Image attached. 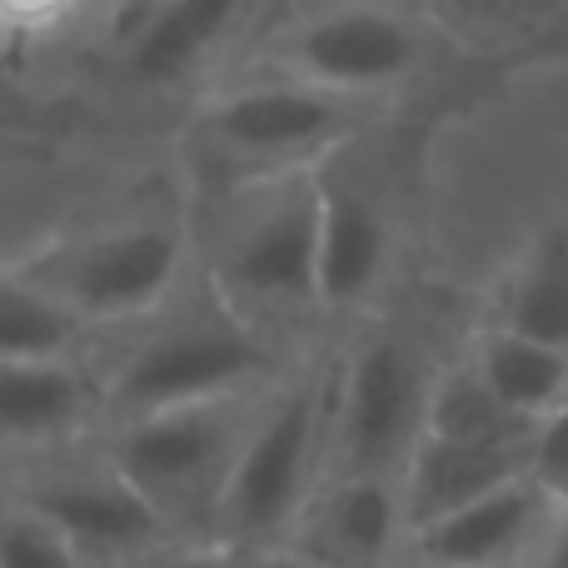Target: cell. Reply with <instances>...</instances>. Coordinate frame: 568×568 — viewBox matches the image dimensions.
Masks as SVG:
<instances>
[{
    "instance_id": "obj_14",
    "label": "cell",
    "mask_w": 568,
    "mask_h": 568,
    "mask_svg": "<svg viewBox=\"0 0 568 568\" xmlns=\"http://www.w3.org/2000/svg\"><path fill=\"white\" fill-rule=\"evenodd\" d=\"M519 479H529V454H489V449H469V444L419 434L414 454L399 469L404 529L414 539V534L434 529L449 514L469 509V504L489 499V494L509 489Z\"/></svg>"
},
{
    "instance_id": "obj_21",
    "label": "cell",
    "mask_w": 568,
    "mask_h": 568,
    "mask_svg": "<svg viewBox=\"0 0 568 568\" xmlns=\"http://www.w3.org/2000/svg\"><path fill=\"white\" fill-rule=\"evenodd\" d=\"M529 479L539 484L549 499H568V399L539 429V444H534V459H529Z\"/></svg>"
},
{
    "instance_id": "obj_4",
    "label": "cell",
    "mask_w": 568,
    "mask_h": 568,
    "mask_svg": "<svg viewBox=\"0 0 568 568\" xmlns=\"http://www.w3.org/2000/svg\"><path fill=\"white\" fill-rule=\"evenodd\" d=\"M334 359L304 349L260 399L255 424L235 454L210 539L230 554L284 549L329 479Z\"/></svg>"
},
{
    "instance_id": "obj_16",
    "label": "cell",
    "mask_w": 568,
    "mask_h": 568,
    "mask_svg": "<svg viewBox=\"0 0 568 568\" xmlns=\"http://www.w3.org/2000/svg\"><path fill=\"white\" fill-rule=\"evenodd\" d=\"M0 359H95V334L0 255Z\"/></svg>"
},
{
    "instance_id": "obj_10",
    "label": "cell",
    "mask_w": 568,
    "mask_h": 568,
    "mask_svg": "<svg viewBox=\"0 0 568 568\" xmlns=\"http://www.w3.org/2000/svg\"><path fill=\"white\" fill-rule=\"evenodd\" d=\"M0 494L36 509L45 524H55L85 568H120L135 554L155 549L160 539H180L160 524V514L130 489V479L90 444L45 454V459L0 469Z\"/></svg>"
},
{
    "instance_id": "obj_12",
    "label": "cell",
    "mask_w": 568,
    "mask_h": 568,
    "mask_svg": "<svg viewBox=\"0 0 568 568\" xmlns=\"http://www.w3.org/2000/svg\"><path fill=\"white\" fill-rule=\"evenodd\" d=\"M389 210L349 170V145L320 165V314L364 310L389 270Z\"/></svg>"
},
{
    "instance_id": "obj_23",
    "label": "cell",
    "mask_w": 568,
    "mask_h": 568,
    "mask_svg": "<svg viewBox=\"0 0 568 568\" xmlns=\"http://www.w3.org/2000/svg\"><path fill=\"white\" fill-rule=\"evenodd\" d=\"M230 568H320L300 549H260V554H230Z\"/></svg>"
},
{
    "instance_id": "obj_24",
    "label": "cell",
    "mask_w": 568,
    "mask_h": 568,
    "mask_svg": "<svg viewBox=\"0 0 568 568\" xmlns=\"http://www.w3.org/2000/svg\"><path fill=\"white\" fill-rule=\"evenodd\" d=\"M544 568H568V514H564L559 529H554V539H549V559H544Z\"/></svg>"
},
{
    "instance_id": "obj_15",
    "label": "cell",
    "mask_w": 568,
    "mask_h": 568,
    "mask_svg": "<svg viewBox=\"0 0 568 568\" xmlns=\"http://www.w3.org/2000/svg\"><path fill=\"white\" fill-rule=\"evenodd\" d=\"M544 499L549 494L539 484L519 479L509 489L489 494V499L469 504V509L449 514L434 529L414 534L404 554H409L414 568H504L534 534Z\"/></svg>"
},
{
    "instance_id": "obj_1",
    "label": "cell",
    "mask_w": 568,
    "mask_h": 568,
    "mask_svg": "<svg viewBox=\"0 0 568 568\" xmlns=\"http://www.w3.org/2000/svg\"><path fill=\"white\" fill-rule=\"evenodd\" d=\"M10 260L45 284L95 334V344L155 320L200 275L185 170L175 160V175L150 195H135L125 205L110 200L100 210L36 230Z\"/></svg>"
},
{
    "instance_id": "obj_6",
    "label": "cell",
    "mask_w": 568,
    "mask_h": 568,
    "mask_svg": "<svg viewBox=\"0 0 568 568\" xmlns=\"http://www.w3.org/2000/svg\"><path fill=\"white\" fill-rule=\"evenodd\" d=\"M270 6L250 0H125L90 6L80 70L130 105H175L185 115L250 50Z\"/></svg>"
},
{
    "instance_id": "obj_11",
    "label": "cell",
    "mask_w": 568,
    "mask_h": 568,
    "mask_svg": "<svg viewBox=\"0 0 568 568\" xmlns=\"http://www.w3.org/2000/svg\"><path fill=\"white\" fill-rule=\"evenodd\" d=\"M100 434L95 359H0V469Z\"/></svg>"
},
{
    "instance_id": "obj_7",
    "label": "cell",
    "mask_w": 568,
    "mask_h": 568,
    "mask_svg": "<svg viewBox=\"0 0 568 568\" xmlns=\"http://www.w3.org/2000/svg\"><path fill=\"white\" fill-rule=\"evenodd\" d=\"M265 394H270V384L255 394H240V399L185 404V409L105 424L95 434V449L125 474L130 489L160 514V524L170 534H180V539H210L220 494H225L235 454L245 444Z\"/></svg>"
},
{
    "instance_id": "obj_18",
    "label": "cell",
    "mask_w": 568,
    "mask_h": 568,
    "mask_svg": "<svg viewBox=\"0 0 568 568\" xmlns=\"http://www.w3.org/2000/svg\"><path fill=\"white\" fill-rule=\"evenodd\" d=\"M474 374L524 419L549 424L568 399V354L549 344L519 339L509 329H489L474 354Z\"/></svg>"
},
{
    "instance_id": "obj_9",
    "label": "cell",
    "mask_w": 568,
    "mask_h": 568,
    "mask_svg": "<svg viewBox=\"0 0 568 568\" xmlns=\"http://www.w3.org/2000/svg\"><path fill=\"white\" fill-rule=\"evenodd\" d=\"M434 379L409 339L374 329L334 359L329 474H389L399 479L429 419Z\"/></svg>"
},
{
    "instance_id": "obj_20",
    "label": "cell",
    "mask_w": 568,
    "mask_h": 568,
    "mask_svg": "<svg viewBox=\"0 0 568 568\" xmlns=\"http://www.w3.org/2000/svg\"><path fill=\"white\" fill-rule=\"evenodd\" d=\"M0 568H85V559L55 524L0 494Z\"/></svg>"
},
{
    "instance_id": "obj_2",
    "label": "cell",
    "mask_w": 568,
    "mask_h": 568,
    "mask_svg": "<svg viewBox=\"0 0 568 568\" xmlns=\"http://www.w3.org/2000/svg\"><path fill=\"white\" fill-rule=\"evenodd\" d=\"M200 280L284 349L320 320V165L190 185Z\"/></svg>"
},
{
    "instance_id": "obj_19",
    "label": "cell",
    "mask_w": 568,
    "mask_h": 568,
    "mask_svg": "<svg viewBox=\"0 0 568 568\" xmlns=\"http://www.w3.org/2000/svg\"><path fill=\"white\" fill-rule=\"evenodd\" d=\"M499 329L568 354V225L544 230L504 294Z\"/></svg>"
},
{
    "instance_id": "obj_22",
    "label": "cell",
    "mask_w": 568,
    "mask_h": 568,
    "mask_svg": "<svg viewBox=\"0 0 568 568\" xmlns=\"http://www.w3.org/2000/svg\"><path fill=\"white\" fill-rule=\"evenodd\" d=\"M120 568H230V549H220L215 539H160Z\"/></svg>"
},
{
    "instance_id": "obj_25",
    "label": "cell",
    "mask_w": 568,
    "mask_h": 568,
    "mask_svg": "<svg viewBox=\"0 0 568 568\" xmlns=\"http://www.w3.org/2000/svg\"><path fill=\"white\" fill-rule=\"evenodd\" d=\"M10 95H16V80H10L6 70H0V130L10 125Z\"/></svg>"
},
{
    "instance_id": "obj_5",
    "label": "cell",
    "mask_w": 568,
    "mask_h": 568,
    "mask_svg": "<svg viewBox=\"0 0 568 568\" xmlns=\"http://www.w3.org/2000/svg\"><path fill=\"white\" fill-rule=\"evenodd\" d=\"M359 110L275 70L235 65L180 115V170L190 185H225L324 165L354 145Z\"/></svg>"
},
{
    "instance_id": "obj_3",
    "label": "cell",
    "mask_w": 568,
    "mask_h": 568,
    "mask_svg": "<svg viewBox=\"0 0 568 568\" xmlns=\"http://www.w3.org/2000/svg\"><path fill=\"white\" fill-rule=\"evenodd\" d=\"M290 359L294 349L255 329L195 275V284L175 304H165L155 320L95 344L100 429L185 409V404L255 394L275 384Z\"/></svg>"
},
{
    "instance_id": "obj_13",
    "label": "cell",
    "mask_w": 568,
    "mask_h": 568,
    "mask_svg": "<svg viewBox=\"0 0 568 568\" xmlns=\"http://www.w3.org/2000/svg\"><path fill=\"white\" fill-rule=\"evenodd\" d=\"M284 549H300L320 568H389L409 549L399 479L329 474Z\"/></svg>"
},
{
    "instance_id": "obj_8",
    "label": "cell",
    "mask_w": 568,
    "mask_h": 568,
    "mask_svg": "<svg viewBox=\"0 0 568 568\" xmlns=\"http://www.w3.org/2000/svg\"><path fill=\"white\" fill-rule=\"evenodd\" d=\"M424 36L389 6H294L265 10L240 65L275 70L324 95L364 105L414 75Z\"/></svg>"
},
{
    "instance_id": "obj_17",
    "label": "cell",
    "mask_w": 568,
    "mask_h": 568,
    "mask_svg": "<svg viewBox=\"0 0 568 568\" xmlns=\"http://www.w3.org/2000/svg\"><path fill=\"white\" fill-rule=\"evenodd\" d=\"M539 429L544 424L514 414L509 404L474 374V364L434 379L429 419H424V434H434V439L469 444V449H489V454H529L534 459Z\"/></svg>"
}]
</instances>
